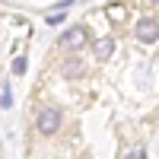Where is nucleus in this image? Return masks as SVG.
<instances>
[{
  "label": "nucleus",
  "mask_w": 159,
  "mask_h": 159,
  "mask_svg": "<svg viewBox=\"0 0 159 159\" xmlns=\"http://www.w3.org/2000/svg\"><path fill=\"white\" fill-rule=\"evenodd\" d=\"M61 121H64L61 108L45 105V108H38V115H35V130H38L42 137H51V134H57V130H61Z\"/></svg>",
  "instance_id": "1"
},
{
  "label": "nucleus",
  "mask_w": 159,
  "mask_h": 159,
  "mask_svg": "<svg viewBox=\"0 0 159 159\" xmlns=\"http://www.w3.org/2000/svg\"><path fill=\"white\" fill-rule=\"evenodd\" d=\"M57 45H61V48H67V51H80V48H86V45H89V29H86V25H73V29H67V32L57 38Z\"/></svg>",
  "instance_id": "2"
},
{
  "label": "nucleus",
  "mask_w": 159,
  "mask_h": 159,
  "mask_svg": "<svg viewBox=\"0 0 159 159\" xmlns=\"http://www.w3.org/2000/svg\"><path fill=\"white\" fill-rule=\"evenodd\" d=\"M137 42H143V45H156L159 42V19L156 16H143L140 22H137Z\"/></svg>",
  "instance_id": "3"
},
{
  "label": "nucleus",
  "mask_w": 159,
  "mask_h": 159,
  "mask_svg": "<svg viewBox=\"0 0 159 159\" xmlns=\"http://www.w3.org/2000/svg\"><path fill=\"white\" fill-rule=\"evenodd\" d=\"M96 54H99V61L111 57L115 54V38H99V42H96Z\"/></svg>",
  "instance_id": "4"
},
{
  "label": "nucleus",
  "mask_w": 159,
  "mask_h": 159,
  "mask_svg": "<svg viewBox=\"0 0 159 159\" xmlns=\"http://www.w3.org/2000/svg\"><path fill=\"white\" fill-rule=\"evenodd\" d=\"M80 73H83V61L80 57H70L64 64V76H80Z\"/></svg>",
  "instance_id": "5"
},
{
  "label": "nucleus",
  "mask_w": 159,
  "mask_h": 159,
  "mask_svg": "<svg viewBox=\"0 0 159 159\" xmlns=\"http://www.w3.org/2000/svg\"><path fill=\"white\" fill-rule=\"evenodd\" d=\"M108 19H111V22H121V19H124V7H121V3H111V7H108Z\"/></svg>",
  "instance_id": "6"
},
{
  "label": "nucleus",
  "mask_w": 159,
  "mask_h": 159,
  "mask_svg": "<svg viewBox=\"0 0 159 159\" xmlns=\"http://www.w3.org/2000/svg\"><path fill=\"white\" fill-rule=\"evenodd\" d=\"M25 67H29V64H25V57H16V61H13V73H25Z\"/></svg>",
  "instance_id": "7"
},
{
  "label": "nucleus",
  "mask_w": 159,
  "mask_h": 159,
  "mask_svg": "<svg viewBox=\"0 0 159 159\" xmlns=\"http://www.w3.org/2000/svg\"><path fill=\"white\" fill-rule=\"evenodd\" d=\"M64 22V10H57V13H48V25H61Z\"/></svg>",
  "instance_id": "8"
},
{
  "label": "nucleus",
  "mask_w": 159,
  "mask_h": 159,
  "mask_svg": "<svg viewBox=\"0 0 159 159\" xmlns=\"http://www.w3.org/2000/svg\"><path fill=\"white\" fill-rule=\"evenodd\" d=\"M10 102H13V92H10V86L3 83V92H0V105H3V108H7Z\"/></svg>",
  "instance_id": "9"
},
{
  "label": "nucleus",
  "mask_w": 159,
  "mask_h": 159,
  "mask_svg": "<svg viewBox=\"0 0 159 159\" xmlns=\"http://www.w3.org/2000/svg\"><path fill=\"white\" fill-rule=\"evenodd\" d=\"M153 3H159V0H153Z\"/></svg>",
  "instance_id": "10"
}]
</instances>
